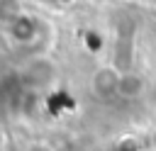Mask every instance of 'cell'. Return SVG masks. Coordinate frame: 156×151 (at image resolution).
Returning a JSON list of instances; mask_svg holds the SVG:
<instances>
[{
  "mask_svg": "<svg viewBox=\"0 0 156 151\" xmlns=\"http://www.w3.org/2000/svg\"><path fill=\"white\" fill-rule=\"evenodd\" d=\"M117 85H119V73H115L112 68H100L93 76V90L100 97L107 95H117Z\"/></svg>",
  "mask_w": 156,
  "mask_h": 151,
  "instance_id": "1",
  "label": "cell"
},
{
  "mask_svg": "<svg viewBox=\"0 0 156 151\" xmlns=\"http://www.w3.org/2000/svg\"><path fill=\"white\" fill-rule=\"evenodd\" d=\"M141 90H144V80H141L136 73H127V76H119L117 95H122V97H136Z\"/></svg>",
  "mask_w": 156,
  "mask_h": 151,
  "instance_id": "2",
  "label": "cell"
},
{
  "mask_svg": "<svg viewBox=\"0 0 156 151\" xmlns=\"http://www.w3.org/2000/svg\"><path fill=\"white\" fill-rule=\"evenodd\" d=\"M0 151H2V134H0Z\"/></svg>",
  "mask_w": 156,
  "mask_h": 151,
  "instance_id": "3",
  "label": "cell"
},
{
  "mask_svg": "<svg viewBox=\"0 0 156 151\" xmlns=\"http://www.w3.org/2000/svg\"><path fill=\"white\" fill-rule=\"evenodd\" d=\"M0 27H2V22H0Z\"/></svg>",
  "mask_w": 156,
  "mask_h": 151,
  "instance_id": "4",
  "label": "cell"
}]
</instances>
